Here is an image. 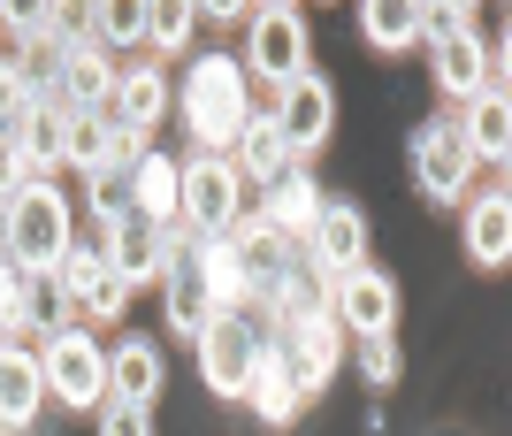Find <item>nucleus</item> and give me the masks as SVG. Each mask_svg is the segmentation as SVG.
Returning a JSON list of instances; mask_svg holds the SVG:
<instances>
[{"label": "nucleus", "mask_w": 512, "mask_h": 436, "mask_svg": "<svg viewBox=\"0 0 512 436\" xmlns=\"http://www.w3.org/2000/svg\"><path fill=\"white\" fill-rule=\"evenodd\" d=\"M184 108H192V131L207 138V146H230V138H237V123H245V77H237L230 54L192 62V77H184Z\"/></svg>", "instance_id": "f257e3e1"}, {"label": "nucleus", "mask_w": 512, "mask_h": 436, "mask_svg": "<svg viewBox=\"0 0 512 436\" xmlns=\"http://www.w3.org/2000/svg\"><path fill=\"white\" fill-rule=\"evenodd\" d=\"M8 245H16L23 268H54L69 253V207L54 184H23L8 199Z\"/></svg>", "instance_id": "f03ea898"}, {"label": "nucleus", "mask_w": 512, "mask_h": 436, "mask_svg": "<svg viewBox=\"0 0 512 436\" xmlns=\"http://www.w3.org/2000/svg\"><path fill=\"white\" fill-rule=\"evenodd\" d=\"M253 360H260V337L237 322V306H222V314H207V322H199V368H207V391L245 398Z\"/></svg>", "instance_id": "7ed1b4c3"}, {"label": "nucleus", "mask_w": 512, "mask_h": 436, "mask_svg": "<svg viewBox=\"0 0 512 436\" xmlns=\"http://www.w3.org/2000/svg\"><path fill=\"white\" fill-rule=\"evenodd\" d=\"M46 383H54V398H69V406H100L107 391V352L92 345V337H77V329H46Z\"/></svg>", "instance_id": "20e7f679"}, {"label": "nucleus", "mask_w": 512, "mask_h": 436, "mask_svg": "<svg viewBox=\"0 0 512 436\" xmlns=\"http://www.w3.org/2000/svg\"><path fill=\"white\" fill-rule=\"evenodd\" d=\"M413 176H421V192L428 199H459L474 184V146H467V131L459 123H428L421 138H413Z\"/></svg>", "instance_id": "39448f33"}, {"label": "nucleus", "mask_w": 512, "mask_h": 436, "mask_svg": "<svg viewBox=\"0 0 512 436\" xmlns=\"http://www.w3.org/2000/svg\"><path fill=\"white\" fill-rule=\"evenodd\" d=\"M54 268H62V299L85 306V314H100V322H115V314L130 306V284L115 276V261H107V253H77V245H69Z\"/></svg>", "instance_id": "423d86ee"}, {"label": "nucleus", "mask_w": 512, "mask_h": 436, "mask_svg": "<svg viewBox=\"0 0 512 436\" xmlns=\"http://www.w3.org/2000/svg\"><path fill=\"white\" fill-rule=\"evenodd\" d=\"M107 261H115L123 284H146V276L169 268V230H161L153 215H130V207H123V215L107 222Z\"/></svg>", "instance_id": "0eeeda50"}, {"label": "nucleus", "mask_w": 512, "mask_h": 436, "mask_svg": "<svg viewBox=\"0 0 512 436\" xmlns=\"http://www.w3.org/2000/svg\"><path fill=\"white\" fill-rule=\"evenodd\" d=\"M337 345H344V322H329V314H299L291 322V345H283V368H291V383L299 391H321L329 375H337Z\"/></svg>", "instance_id": "6e6552de"}, {"label": "nucleus", "mask_w": 512, "mask_h": 436, "mask_svg": "<svg viewBox=\"0 0 512 436\" xmlns=\"http://www.w3.org/2000/svg\"><path fill=\"white\" fill-rule=\"evenodd\" d=\"M329 115H337V92L321 85L314 69H299V77H283V100H276V123H283V138H291V153H306V146H321V138H329Z\"/></svg>", "instance_id": "1a4fd4ad"}, {"label": "nucleus", "mask_w": 512, "mask_h": 436, "mask_svg": "<svg viewBox=\"0 0 512 436\" xmlns=\"http://www.w3.org/2000/svg\"><path fill=\"white\" fill-rule=\"evenodd\" d=\"M253 69H260V77H276V85L306 69V23H299V8H283V0H276V8H260V16H253Z\"/></svg>", "instance_id": "9d476101"}, {"label": "nucleus", "mask_w": 512, "mask_h": 436, "mask_svg": "<svg viewBox=\"0 0 512 436\" xmlns=\"http://www.w3.org/2000/svg\"><path fill=\"white\" fill-rule=\"evenodd\" d=\"M337 322L352 329V337L390 329V322H398V284L375 276V268H344V276H337Z\"/></svg>", "instance_id": "9b49d317"}, {"label": "nucleus", "mask_w": 512, "mask_h": 436, "mask_svg": "<svg viewBox=\"0 0 512 436\" xmlns=\"http://www.w3.org/2000/svg\"><path fill=\"white\" fill-rule=\"evenodd\" d=\"M436 85L444 92H482V85H505V54H490L482 46V31H459V39L436 46Z\"/></svg>", "instance_id": "f8f14e48"}, {"label": "nucleus", "mask_w": 512, "mask_h": 436, "mask_svg": "<svg viewBox=\"0 0 512 436\" xmlns=\"http://www.w3.org/2000/svg\"><path fill=\"white\" fill-rule=\"evenodd\" d=\"M184 215L199 230H230L237 222V169L230 161H192L184 169Z\"/></svg>", "instance_id": "ddd939ff"}, {"label": "nucleus", "mask_w": 512, "mask_h": 436, "mask_svg": "<svg viewBox=\"0 0 512 436\" xmlns=\"http://www.w3.org/2000/svg\"><path fill=\"white\" fill-rule=\"evenodd\" d=\"M306 245H314V261L329 268V276L360 268V245H367L360 207H344V199H321V215H314V230H306Z\"/></svg>", "instance_id": "4468645a"}, {"label": "nucleus", "mask_w": 512, "mask_h": 436, "mask_svg": "<svg viewBox=\"0 0 512 436\" xmlns=\"http://www.w3.org/2000/svg\"><path fill=\"white\" fill-rule=\"evenodd\" d=\"M230 146H237V169L260 176V184H276V176L291 169V138H283L276 115H253V108H245V123H237Z\"/></svg>", "instance_id": "2eb2a0df"}, {"label": "nucleus", "mask_w": 512, "mask_h": 436, "mask_svg": "<svg viewBox=\"0 0 512 436\" xmlns=\"http://www.w3.org/2000/svg\"><path fill=\"white\" fill-rule=\"evenodd\" d=\"M39 398H46V368L31 352L0 345V429H23V421L39 414Z\"/></svg>", "instance_id": "dca6fc26"}, {"label": "nucleus", "mask_w": 512, "mask_h": 436, "mask_svg": "<svg viewBox=\"0 0 512 436\" xmlns=\"http://www.w3.org/2000/svg\"><path fill=\"white\" fill-rule=\"evenodd\" d=\"M467 100H474V115L459 123V131H467L474 161H505V146H512V100H505V85H482V92H467Z\"/></svg>", "instance_id": "f3484780"}, {"label": "nucleus", "mask_w": 512, "mask_h": 436, "mask_svg": "<svg viewBox=\"0 0 512 436\" xmlns=\"http://www.w3.org/2000/svg\"><path fill=\"white\" fill-rule=\"evenodd\" d=\"M161 108H169V77H161V69H130V77H115V92H107V115H115V123H138V131H153Z\"/></svg>", "instance_id": "a211bd4d"}, {"label": "nucleus", "mask_w": 512, "mask_h": 436, "mask_svg": "<svg viewBox=\"0 0 512 436\" xmlns=\"http://www.w3.org/2000/svg\"><path fill=\"white\" fill-rule=\"evenodd\" d=\"M467 253L474 268H497L512 253V199L505 192H482L474 199V215H467Z\"/></svg>", "instance_id": "6ab92c4d"}, {"label": "nucleus", "mask_w": 512, "mask_h": 436, "mask_svg": "<svg viewBox=\"0 0 512 436\" xmlns=\"http://www.w3.org/2000/svg\"><path fill=\"white\" fill-rule=\"evenodd\" d=\"M107 391H115V398H138V406H153V391H161V352H153L146 337L115 345V360H107Z\"/></svg>", "instance_id": "aec40b11"}, {"label": "nucleus", "mask_w": 512, "mask_h": 436, "mask_svg": "<svg viewBox=\"0 0 512 436\" xmlns=\"http://www.w3.org/2000/svg\"><path fill=\"white\" fill-rule=\"evenodd\" d=\"M245 398L260 406V421H276V429H283V421L299 414V398H306V391L291 383V368H283V360H268V352H260L253 375H245Z\"/></svg>", "instance_id": "412c9836"}, {"label": "nucleus", "mask_w": 512, "mask_h": 436, "mask_svg": "<svg viewBox=\"0 0 512 436\" xmlns=\"http://www.w3.org/2000/svg\"><path fill=\"white\" fill-rule=\"evenodd\" d=\"M413 23H421V0H360V31H367V46H383V54L413 46Z\"/></svg>", "instance_id": "4be33fe9"}, {"label": "nucleus", "mask_w": 512, "mask_h": 436, "mask_svg": "<svg viewBox=\"0 0 512 436\" xmlns=\"http://www.w3.org/2000/svg\"><path fill=\"white\" fill-rule=\"evenodd\" d=\"M130 192H138V207H146L153 222H169L176 207H184V176H176V161H138V169H130Z\"/></svg>", "instance_id": "5701e85b"}, {"label": "nucleus", "mask_w": 512, "mask_h": 436, "mask_svg": "<svg viewBox=\"0 0 512 436\" xmlns=\"http://www.w3.org/2000/svg\"><path fill=\"white\" fill-rule=\"evenodd\" d=\"M62 161H77V169H107V115H92V108L62 115Z\"/></svg>", "instance_id": "b1692460"}, {"label": "nucleus", "mask_w": 512, "mask_h": 436, "mask_svg": "<svg viewBox=\"0 0 512 436\" xmlns=\"http://www.w3.org/2000/svg\"><path fill=\"white\" fill-rule=\"evenodd\" d=\"M62 85H69V100H77V108H92V100H107V92H115V69H107L92 46H69V54H62Z\"/></svg>", "instance_id": "393cba45"}, {"label": "nucleus", "mask_w": 512, "mask_h": 436, "mask_svg": "<svg viewBox=\"0 0 512 436\" xmlns=\"http://www.w3.org/2000/svg\"><path fill=\"white\" fill-rule=\"evenodd\" d=\"M62 115H69V108H23L16 146H23V161H31V169H39V161H62Z\"/></svg>", "instance_id": "a878e982"}, {"label": "nucleus", "mask_w": 512, "mask_h": 436, "mask_svg": "<svg viewBox=\"0 0 512 436\" xmlns=\"http://www.w3.org/2000/svg\"><path fill=\"white\" fill-rule=\"evenodd\" d=\"M314 215H321V192L306 184V176H291V169H283V176H276V230L306 238V230H314Z\"/></svg>", "instance_id": "bb28decb"}, {"label": "nucleus", "mask_w": 512, "mask_h": 436, "mask_svg": "<svg viewBox=\"0 0 512 436\" xmlns=\"http://www.w3.org/2000/svg\"><path fill=\"white\" fill-rule=\"evenodd\" d=\"M169 276V329H184V337H199V322H207V291L192 284V268H161Z\"/></svg>", "instance_id": "cd10ccee"}, {"label": "nucleus", "mask_w": 512, "mask_h": 436, "mask_svg": "<svg viewBox=\"0 0 512 436\" xmlns=\"http://www.w3.org/2000/svg\"><path fill=\"white\" fill-rule=\"evenodd\" d=\"M192 23H199V0H146V31L169 46V54L192 39Z\"/></svg>", "instance_id": "c85d7f7f"}, {"label": "nucleus", "mask_w": 512, "mask_h": 436, "mask_svg": "<svg viewBox=\"0 0 512 436\" xmlns=\"http://www.w3.org/2000/svg\"><path fill=\"white\" fill-rule=\"evenodd\" d=\"M459 31H467V8H451V0H421V23H413V39L444 46V39H459Z\"/></svg>", "instance_id": "c756f323"}, {"label": "nucleus", "mask_w": 512, "mask_h": 436, "mask_svg": "<svg viewBox=\"0 0 512 436\" xmlns=\"http://www.w3.org/2000/svg\"><path fill=\"white\" fill-rule=\"evenodd\" d=\"M92 8H100L107 39H138V31H146V0H92Z\"/></svg>", "instance_id": "7c9ffc66"}, {"label": "nucleus", "mask_w": 512, "mask_h": 436, "mask_svg": "<svg viewBox=\"0 0 512 436\" xmlns=\"http://www.w3.org/2000/svg\"><path fill=\"white\" fill-rule=\"evenodd\" d=\"M23 108H31V85H23V69H8V62H0V131H16V123H23Z\"/></svg>", "instance_id": "2f4dec72"}, {"label": "nucleus", "mask_w": 512, "mask_h": 436, "mask_svg": "<svg viewBox=\"0 0 512 436\" xmlns=\"http://www.w3.org/2000/svg\"><path fill=\"white\" fill-rule=\"evenodd\" d=\"M23 184H31V161H23L16 131H0V199H16Z\"/></svg>", "instance_id": "473e14b6"}, {"label": "nucleus", "mask_w": 512, "mask_h": 436, "mask_svg": "<svg viewBox=\"0 0 512 436\" xmlns=\"http://www.w3.org/2000/svg\"><path fill=\"white\" fill-rule=\"evenodd\" d=\"M92 207H100V222H115V215L130 207V184H123L115 169H92Z\"/></svg>", "instance_id": "72a5a7b5"}, {"label": "nucleus", "mask_w": 512, "mask_h": 436, "mask_svg": "<svg viewBox=\"0 0 512 436\" xmlns=\"http://www.w3.org/2000/svg\"><path fill=\"white\" fill-rule=\"evenodd\" d=\"M100 406H107V429H115V436H146V406H138V398L100 391Z\"/></svg>", "instance_id": "f704fd0d"}, {"label": "nucleus", "mask_w": 512, "mask_h": 436, "mask_svg": "<svg viewBox=\"0 0 512 436\" xmlns=\"http://www.w3.org/2000/svg\"><path fill=\"white\" fill-rule=\"evenodd\" d=\"M367 383H398V352H390V329L367 337Z\"/></svg>", "instance_id": "c9c22d12"}, {"label": "nucleus", "mask_w": 512, "mask_h": 436, "mask_svg": "<svg viewBox=\"0 0 512 436\" xmlns=\"http://www.w3.org/2000/svg\"><path fill=\"white\" fill-rule=\"evenodd\" d=\"M46 16L62 23V31H77V39H85V31H100V8H92V0H54Z\"/></svg>", "instance_id": "e433bc0d"}, {"label": "nucleus", "mask_w": 512, "mask_h": 436, "mask_svg": "<svg viewBox=\"0 0 512 436\" xmlns=\"http://www.w3.org/2000/svg\"><path fill=\"white\" fill-rule=\"evenodd\" d=\"M46 8H54V0H0V23H16V31H46Z\"/></svg>", "instance_id": "4c0bfd02"}, {"label": "nucleus", "mask_w": 512, "mask_h": 436, "mask_svg": "<svg viewBox=\"0 0 512 436\" xmlns=\"http://www.w3.org/2000/svg\"><path fill=\"white\" fill-rule=\"evenodd\" d=\"M245 0H199V16H237Z\"/></svg>", "instance_id": "58836bf2"}, {"label": "nucleus", "mask_w": 512, "mask_h": 436, "mask_svg": "<svg viewBox=\"0 0 512 436\" xmlns=\"http://www.w3.org/2000/svg\"><path fill=\"white\" fill-rule=\"evenodd\" d=\"M451 8H467V0H451Z\"/></svg>", "instance_id": "ea45409f"}]
</instances>
